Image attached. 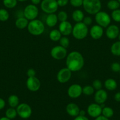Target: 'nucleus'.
Instances as JSON below:
<instances>
[{"label": "nucleus", "instance_id": "obj_2", "mask_svg": "<svg viewBox=\"0 0 120 120\" xmlns=\"http://www.w3.org/2000/svg\"><path fill=\"white\" fill-rule=\"evenodd\" d=\"M28 31L34 36L42 35L45 30V25L41 20L35 19L29 22L27 26Z\"/></svg>", "mask_w": 120, "mask_h": 120}, {"label": "nucleus", "instance_id": "obj_35", "mask_svg": "<svg viewBox=\"0 0 120 120\" xmlns=\"http://www.w3.org/2000/svg\"><path fill=\"white\" fill-rule=\"evenodd\" d=\"M94 89L96 90H100L102 87V83L101 80L98 79H96L93 81L92 84Z\"/></svg>", "mask_w": 120, "mask_h": 120}, {"label": "nucleus", "instance_id": "obj_34", "mask_svg": "<svg viewBox=\"0 0 120 120\" xmlns=\"http://www.w3.org/2000/svg\"><path fill=\"white\" fill-rule=\"evenodd\" d=\"M111 18L115 22H120V9L114 10L111 13Z\"/></svg>", "mask_w": 120, "mask_h": 120}, {"label": "nucleus", "instance_id": "obj_49", "mask_svg": "<svg viewBox=\"0 0 120 120\" xmlns=\"http://www.w3.org/2000/svg\"><path fill=\"white\" fill-rule=\"evenodd\" d=\"M118 39H119V41H120V34H119V35H118Z\"/></svg>", "mask_w": 120, "mask_h": 120}, {"label": "nucleus", "instance_id": "obj_30", "mask_svg": "<svg viewBox=\"0 0 120 120\" xmlns=\"http://www.w3.org/2000/svg\"><path fill=\"white\" fill-rule=\"evenodd\" d=\"M9 18V14L8 11L4 8L0 9V21L5 22Z\"/></svg>", "mask_w": 120, "mask_h": 120}, {"label": "nucleus", "instance_id": "obj_40", "mask_svg": "<svg viewBox=\"0 0 120 120\" xmlns=\"http://www.w3.org/2000/svg\"><path fill=\"white\" fill-rule=\"evenodd\" d=\"M59 7H63L67 5L69 2V0H56Z\"/></svg>", "mask_w": 120, "mask_h": 120}, {"label": "nucleus", "instance_id": "obj_19", "mask_svg": "<svg viewBox=\"0 0 120 120\" xmlns=\"http://www.w3.org/2000/svg\"><path fill=\"white\" fill-rule=\"evenodd\" d=\"M58 21V19L57 15H56L55 13L48 14L45 19L46 25L49 28H52L55 26L57 24Z\"/></svg>", "mask_w": 120, "mask_h": 120}, {"label": "nucleus", "instance_id": "obj_36", "mask_svg": "<svg viewBox=\"0 0 120 120\" xmlns=\"http://www.w3.org/2000/svg\"><path fill=\"white\" fill-rule=\"evenodd\" d=\"M69 2L72 7L78 8L82 6L83 0H69Z\"/></svg>", "mask_w": 120, "mask_h": 120}, {"label": "nucleus", "instance_id": "obj_26", "mask_svg": "<svg viewBox=\"0 0 120 120\" xmlns=\"http://www.w3.org/2000/svg\"><path fill=\"white\" fill-rule=\"evenodd\" d=\"M17 112L15 108L10 107L7 109L5 111V117L10 120L14 119L17 116Z\"/></svg>", "mask_w": 120, "mask_h": 120}, {"label": "nucleus", "instance_id": "obj_45", "mask_svg": "<svg viewBox=\"0 0 120 120\" xmlns=\"http://www.w3.org/2000/svg\"><path fill=\"white\" fill-rule=\"evenodd\" d=\"M41 0H31V2H32V4L35 5H37L40 4L41 2Z\"/></svg>", "mask_w": 120, "mask_h": 120}, {"label": "nucleus", "instance_id": "obj_51", "mask_svg": "<svg viewBox=\"0 0 120 120\" xmlns=\"http://www.w3.org/2000/svg\"><path fill=\"white\" fill-rule=\"evenodd\" d=\"M119 72H120V71H119Z\"/></svg>", "mask_w": 120, "mask_h": 120}, {"label": "nucleus", "instance_id": "obj_31", "mask_svg": "<svg viewBox=\"0 0 120 120\" xmlns=\"http://www.w3.org/2000/svg\"><path fill=\"white\" fill-rule=\"evenodd\" d=\"M95 89L92 87V86L87 85L82 87V94L86 96H91L94 94Z\"/></svg>", "mask_w": 120, "mask_h": 120}, {"label": "nucleus", "instance_id": "obj_46", "mask_svg": "<svg viewBox=\"0 0 120 120\" xmlns=\"http://www.w3.org/2000/svg\"><path fill=\"white\" fill-rule=\"evenodd\" d=\"M85 114H86L85 111H84V110H80V113H79V115H80V116H85Z\"/></svg>", "mask_w": 120, "mask_h": 120}, {"label": "nucleus", "instance_id": "obj_44", "mask_svg": "<svg viewBox=\"0 0 120 120\" xmlns=\"http://www.w3.org/2000/svg\"><path fill=\"white\" fill-rule=\"evenodd\" d=\"M95 120H109V118L104 117V116H103L102 115H101V116H98V117H97L96 118H95Z\"/></svg>", "mask_w": 120, "mask_h": 120}, {"label": "nucleus", "instance_id": "obj_32", "mask_svg": "<svg viewBox=\"0 0 120 120\" xmlns=\"http://www.w3.org/2000/svg\"><path fill=\"white\" fill-rule=\"evenodd\" d=\"M59 42H60V45L61 46L64 47L66 49L69 46V43H70L69 38L65 36H62L59 41Z\"/></svg>", "mask_w": 120, "mask_h": 120}, {"label": "nucleus", "instance_id": "obj_18", "mask_svg": "<svg viewBox=\"0 0 120 120\" xmlns=\"http://www.w3.org/2000/svg\"><path fill=\"white\" fill-rule=\"evenodd\" d=\"M66 111L69 116L75 117L79 116L80 109L77 104L74 103H71L67 104L66 107Z\"/></svg>", "mask_w": 120, "mask_h": 120}, {"label": "nucleus", "instance_id": "obj_9", "mask_svg": "<svg viewBox=\"0 0 120 120\" xmlns=\"http://www.w3.org/2000/svg\"><path fill=\"white\" fill-rule=\"evenodd\" d=\"M50 54L53 59L57 60L64 59L68 55L67 49L61 46V45L55 46L52 48Z\"/></svg>", "mask_w": 120, "mask_h": 120}, {"label": "nucleus", "instance_id": "obj_4", "mask_svg": "<svg viewBox=\"0 0 120 120\" xmlns=\"http://www.w3.org/2000/svg\"><path fill=\"white\" fill-rule=\"evenodd\" d=\"M89 30L88 26L82 22H76L73 26L72 34L74 38L78 40H82L85 38L88 35Z\"/></svg>", "mask_w": 120, "mask_h": 120}, {"label": "nucleus", "instance_id": "obj_15", "mask_svg": "<svg viewBox=\"0 0 120 120\" xmlns=\"http://www.w3.org/2000/svg\"><path fill=\"white\" fill-rule=\"evenodd\" d=\"M94 98L95 102L97 104H104L108 99V93L105 90L102 89L96 90V92L94 93Z\"/></svg>", "mask_w": 120, "mask_h": 120}, {"label": "nucleus", "instance_id": "obj_8", "mask_svg": "<svg viewBox=\"0 0 120 120\" xmlns=\"http://www.w3.org/2000/svg\"><path fill=\"white\" fill-rule=\"evenodd\" d=\"M18 116L22 119H28L31 116L32 110L29 105L27 103H21L16 107Z\"/></svg>", "mask_w": 120, "mask_h": 120}, {"label": "nucleus", "instance_id": "obj_21", "mask_svg": "<svg viewBox=\"0 0 120 120\" xmlns=\"http://www.w3.org/2000/svg\"><path fill=\"white\" fill-rule=\"evenodd\" d=\"M84 17V14L80 9H75L72 13V18L73 21L76 22V23L82 22Z\"/></svg>", "mask_w": 120, "mask_h": 120}, {"label": "nucleus", "instance_id": "obj_42", "mask_svg": "<svg viewBox=\"0 0 120 120\" xmlns=\"http://www.w3.org/2000/svg\"><path fill=\"white\" fill-rule=\"evenodd\" d=\"M74 120H89L88 119V118H87L85 116H80V115H79V116L75 117V118L74 119Z\"/></svg>", "mask_w": 120, "mask_h": 120}, {"label": "nucleus", "instance_id": "obj_13", "mask_svg": "<svg viewBox=\"0 0 120 120\" xmlns=\"http://www.w3.org/2000/svg\"><path fill=\"white\" fill-rule=\"evenodd\" d=\"M102 108L100 104L97 103H92L87 107V113L92 118H96L102 114Z\"/></svg>", "mask_w": 120, "mask_h": 120}, {"label": "nucleus", "instance_id": "obj_25", "mask_svg": "<svg viewBox=\"0 0 120 120\" xmlns=\"http://www.w3.org/2000/svg\"><path fill=\"white\" fill-rule=\"evenodd\" d=\"M111 53L115 56H120V41H117L113 43L110 48Z\"/></svg>", "mask_w": 120, "mask_h": 120}, {"label": "nucleus", "instance_id": "obj_39", "mask_svg": "<svg viewBox=\"0 0 120 120\" xmlns=\"http://www.w3.org/2000/svg\"><path fill=\"white\" fill-rule=\"evenodd\" d=\"M27 76L28 77H35L36 76V71L32 68L29 69L27 71Z\"/></svg>", "mask_w": 120, "mask_h": 120}, {"label": "nucleus", "instance_id": "obj_28", "mask_svg": "<svg viewBox=\"0 0 120 120\" xmlns=\"http://www.w3.org/2000/svg\"><path fill=\"white\" fill-rule=\"evenodd\" d=\"M107 7L109 9L112 11L119 9L120 7V4L117 0H110L107 3Z\"/></svg>", "mask_w": 120, "mask_h": 120}, {"label": "nucleus", "instance_id": "obj_10", "mask_svg": "<svg viewBox=\"0 0 120 120\" xmlns=\"http://www.w3.org/2000/svg\"><path fill=\"white\" fill-rule=\"evenodd\" d=\"M72 76V71L66 68L60 69L56 75V79L60 83H65L71 79Z\"/></svg>", "mask_w": 120, "mask_h": 120}, {"label": "nucleus", "instance_id": "obj_43", "mask_svg": "<svg viewBox=\"0 0 120 120\" xmlns=\"http://www.w3.org/2000/svg\"><path fill=\"white\" fill-rule=\"evenodd\" d=\"M114 99L116 101L120 102V91L118 92L114 95Z\"/></svg>", "mask_w": 120, "mask_h": 120}, {"label": "nucleus", "instance_id": "obj_48", "mask_svg": "<svg viewBox=\"0 0 120 120\" xmlns=\"http://www.w3.org/2000/svg\"><path fill=\"white\" fill-rule=\"evenodd\" d=\"M18 1H20V2H25V1H27V0H17Z\"/></svg>", "mask_w": 120, "mask_h": 120}, {"label": "nucleus", "instance_id": "obj_7", "mask_svg": "<svg viewBox=\"0 0 120 120\" xmlns=\"http://www.w3.org/2000/svg\"><path fill=\"white\" fill-rule=\"evenodd\" d=\"M24 16L28 21H31L36 19L39 14V9L36 5L32 4H29L25 7L23 11Z\"/></svg>", "mask_w": 120, "mask_h": 120}, {"label": "nucleus", "instance_id": "obj_29", "mask_svg": "<svg viewBox=\"0 0 120 120\" xmlns=\"http://www.w3.org/2000/svg\"><path fill=\"white\" fill-rule=\"evenodd\" d=\"M18 3L17 0H3V4L5 8L12 9L15 8Z\"/></svg>", "mask_w": 120, "mask_h": 120}, {"label": "nucleus", "instance_id": "obj_12", "mask_svg": "<svg viewBox=\"0 0 120 120\" xmlns=\"http://www.w3.org/2000/svg\"><path fill=\"white\" fill-rule=\"evenodd\" d=\"M41 82L40 80L35 76V77H28L26 82V86L28 90L32 92H35L40 90L41 87Z\"/></svg>", "mask_w": 120, "mask_h": 120}, {"label": "nucleus", "instance_id": "obj_38", "mask_svg": "<svg viewBox=\"0 0 120 120\" xmlns=\"http://www.w3.org/2000/svg\"><path fill=\"white\" fill-rule=\"evenodd\" d=\"M82 22L87 26H89L92 23V19L91 16H85L83 19Z\"/></svg>", "mask_w": 120, "mask_h": 120}, {"label": "nucleus", "instance_id": "obj_33", "mask_svg": "<svg viewBox=\"0 0 120 120\" xmlns=\"http://www.w3.org/2000/svg\"><path fill=\"white\" fill-rule=\"evenodd\" d=\"M57 17L58 21L64 22V21H67L68 19V14L64 11H61L58 13Z\"/></svg>", "mask_w": 120, "mask_h": 120}, {"label": "nucleus", "instance_id": "obj_24", "mask_svg": "<svg viewBox=\"0 0 120 120\" xmlns=\"http://www.w3.org/2000/svg\"><path fill=\"white\" fill-rule=\"evenodd\" d=\"M61 37H62V34L58 29H53L49 34V39L53 42L59 41Z\"/></svg>", "mask_w": 120, "mask_h": 120}, {"label": "nucleus", "instance_id": "obj_17", "mask_svg": "<svg viewBox=\"0 0 120 120\" xmlns=\"http://www.w3.org/2000/svg\"><path fill=\"white\" fill-rule=\"evenodd\" d=\"M120 34V29L115 25H109L107 28L105 35L109 39H115Z\"/></svg>", "mask_w": 120, "mask_h": 120}, {"label": "nucleus", "instance_id": "obj_14", "mask_svg": "<svg viewBox=\"0 0 120 120\" xmlns=\"http://www.w3.org/2000/svg\"><path fill=\"white\" fill-rule=\"evenodd\" d=\"M89 33L92 39L95 40L100 39L104 35V29L98 25H94L89 29Z\"/></svg>", "mask_w": 120, "mask_h": 120}, {"label": "nucleus", "instance_id": "obj_37", "mask_svg": "<svg viewBox=\"0 0 120 120\" xmlns=\"http://www.w3.org/2000/svg\"><path fill=\"white\" fill-rule=\"evenodd\" d=\"M111 69L114 72H119L120 70V64L118 62H114L111 65Z\"/></svg>", "mask_w": 120, "mask_h": 120}, {"label": "nucleus", "instance_id": "obj_27", "mask_svg": "<svg viewBox=\"0 0 120 120\" xmlns=\"http://www.w3.org/2000/svg\"><path fill=\"white\" fill-rule=\"evenodd\" d=\"M114 110L109 107H104L102 108V115L107 118H109L114 116Z\"/></svg>", "mask_w": 120, "mask_h": 120}, {"label": "nucleus", "instance_id": "obj_11", "mask_svg": "<svg viewBox=\"0 0 120 120\" xmlns=\"http://www.w3.org/2000/svg\"><path fill=\"white\" fill-rule=\"evenodd\" d=\"M82 94V87L78 84H73L68 87L67 94L71 98H78Z\"/></svg>", "mask_w": 120, "mask_h": 120}, {"label": "nucleus", "instance_id": "obj_22", "mask_svg": "<svg viewBox=\"0 0 120 120\" xmlns=\"http://www.w3.org/2000/svg\"><path fill=\"white\" fill-rule=\"evenodd\" d=\"M104 87L107 90L109 91H113L117 87V83L113 79H107L104 82Z\"/></svg>", "mask_w": 120, "mask_h": 120}, {"label": "nucleus", "instance_id": "obj_41", "mask_svg": "<svg viewBox=\"0 0 120 120\" xmlns=\"http://www.w3.org/2000/svg\"><path fill=\"white\" fill-rule=\"evenodd\" d=\"M5 104L6 103L4 100L0 97V110L4 109V107H5Z\"/></svg>", "mask_w": 120, "mask_h": 120}, {"label": "nucleus", "instance_id": "obj_6", "mask_svg": "<svg viewBox=\"0 0 120 120\" xmlns=\"http://www.w3.org/2000/svg\"><path fill=\"white\" fill-rule=\"evenodd\" d=\"M95 21L96 24L103 28H105L110 25L111 18L108 13L100 11L95 15Z\"/></svg>", "mask_w": 120, "mask_h": 120}, {"label": "nucleus", "instance_id": "obj_5", "mask_svg": "<svg viewBox=\"0 0 120 120\" xmlns=\"http://www.w3.org/2000/svg\"><path fill=\"white\" fill-rule=\"evenodd\" d=\"M40 4L41 10L47 14L55 13L59 7L56 0H42Z\"/></svg>", "mask_w": 120, "mask_h": 120}, {"label": "nucleus", "instance_id": "obj_50", "mask_svg": "<svg viewBox=\"0 0 120 120\" xmlns=\"http://www.w3.org/2000/svg\"><path fill=\"white\" fill-rule=\"evenodd\" d=\"M117 1H118V2H120V0H117Z\"/></svg>", "mask_w": 120, "mask_h": 120}, {"label": "nucleus", "instance_id": "obj_16", "mask_svg": "<svg viewBox=\"0 0 120 120\" xmlns=\"http://www.w3.org/2000/svg\"><path fill=\"white\" fill-rule=\"evenodd\" d=\"M73 26L71 23L68 21H64L61 22L60 24L59 25L58 30H60L61 34L63 36H67L71 35L72 31Z\"/></svg>", "mask_w": 120, "mask_h": 120}, {"label": "nucleus", "instance_id": "obj_1", "mask_svg": "<svg viewBox=\"0 0 120 120\" xmlns=\"http://www.w3.org/2000/svg\"><path fill=\"white\" fill-rule=\"evenodd\" d=\"M66 66L72 72L78 71L84 66V58L81 53L72 51L68 54L66 57Z\"/></svg>", "mask_w": 120, "mask_h": 120}, {"label": "nucleus", "instance_id": "obj_3", "mask_svg": "<svg viewBox=\"0 0 120 120\" xmlns=\"http://www.w3.org/2000/svg\"><path fill=\"white\" fill-rule=\"evenodd\" d=\"M82 7L86 12L95 15L101 11L102 4L100 0H83Z\"/></svg>", "mask_w": 120, "mask_h": 120}, {"label": "nucleus", "instance_id": "obj_23", "mask_svg": "<svg viewBox=\"0 0 120 120\" xmlns=\"http://www.w3.org/2000/svg\"><path fill=\"white\" fill-rule=\"evenodd\" d=\"M8 103L10 107L16 108L19 105L20 100L19 97L15 94H12L8 98Z\"/></svg>", "mask_w": 120, "mask_h": 120}, {"label": "nucleus", "instance_id": "obj_20", "mask_svg": "<svg viewBox=\"0 0 120 120\" xmlns=\"http://www.w3.org/2000/svg\"><path fill=\"white\" fill-rule=\"evenodd\" d=\"M29 21L24 16L17 18L15 22V26L20 29H24L27 28Z\"/></svg>", "mask_w": 120, "mask_h": 120}, {"label": "nucleus", "instance_id": "obj_47", "mask_svg": "<svg viewBox=\"0 0 120 120\" xmlns=\"http://www.w3.org/2000/svg\"><path fill=\"white\" fill-rule=\"evenodd\" d=\"M0 120H11L7 118V117H1V118H0Z\"/></svg>", "mask_w": 120, "mask_h": 120}]
</instances>
